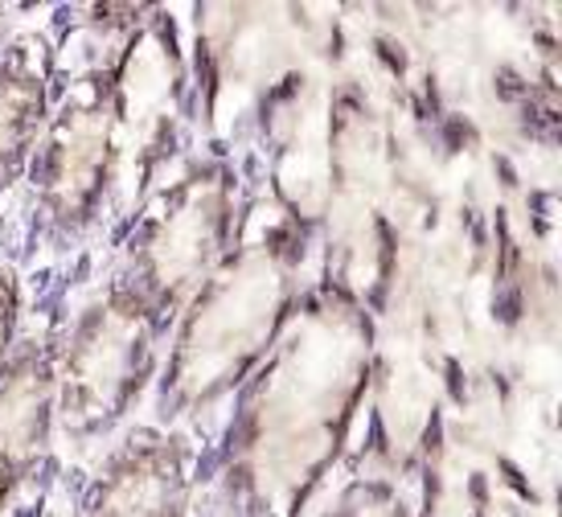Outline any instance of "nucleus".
Wrapping results in <instances>:
<instances>
[{
  "mask_svg": "<svg viewBox=\"0 0 562 517\" xmlns=\"http://www.w3.org/2000/svg\"><path fill=\"white\" fill-rule=\"evenodd\" d=\"M148 366L144 313L132 300L94 308L66 349V419L94 427L115 419L132 391H140Z\"/></svg>",
  "mask_w": 562,
  "mask_h": 517,
  "instance_id": "1",
  "label": "nucleus"
},
{
  "mask_svg": "<svg viewBox=\"0 0 562 517\" xmlns=\"http://www.w3.org/2000/svg\"><path fill=\"white\" fill-rule=\"evenodd\" d=\"M54 394H58V366L49 345L30 341L9 361H0V502L13 493V485L46 448Z\"/></svg>",
  "mask_w": 562,
  "mask_h": 517,
  "instance_id": "2",
  "label": "nucleus"
},
{
  "mask_svg": "<svg viewBox=\"0 0 562 517\" xmlns=\"http://www.w3.org/2000/svg\"><path fill=\"white\" fill-rule=\"evenodd\" d=\"M108 177V120L99 108H66L42 153V202L54 218L79 222L91 214Z\"/></svg>",
  "mask_w": 562,
  "mask_h": 517,
  "instance_id": "3",
  "label": "nucleus"
},
{
  "mask_svg": "<svg viewBox=\"0 0 562 517\" xmlns=\"http://www.w3.org/2000/svg\"><path fill=\"white\" fill-rule=\"evenodd\" d=\"M181 497H186L181 456L169 439H160V443H140L124 460H115L91 517H181Z\"/></svg>",
  "mask_w": 562,
  "mask_h": 517,
  "instance_id": "4",
  "label": "nucleus"
},
{
  "mask_svg": "<svg viewBox=\"0 0 562 517\" xmlns=\"http://www.w3.org/2000/svg\"><path fill=\"white\" fill-rule=\"evenodd\" d=\"M46 124V63L42 46L16 42L0 63V186H9Z\"/></svg>",
  "mask_w": 562,
  "mask_h": 517,
  "instance_id": "5",
  "label": "nucleus"
},
{
  "mask_svg": "<svg viewBox=\"0 0 562 517\" xmlns=\"http://www.w3.org/2000/svg\"><path fill=\"white\" fill-rule=\"evenodd\" d=\"M13 321H16V288L9 276H0V361H4V349H9V337H13Z\"/></svg>",
  "mask_w": 562,
  "mask_h": 517,
  "instance_id": "6",
  "label": "nucleus"
}]
</instances>
